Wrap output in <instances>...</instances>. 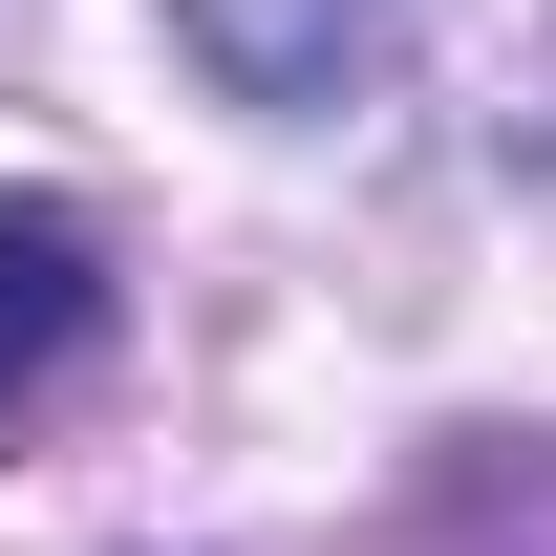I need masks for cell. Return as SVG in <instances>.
<instances>
[{"instance_id":"obj_1","label":"cell","mask_w":556,"mask_h":556,"mask_svg":"<svg viewBox=\"0 0 556 556\" xmlns=\"http://www.w3.org/2000/svg\"><path fill=\"white\" fill-rule=\"evenodd\" d=\"M86 343H108V257H86V214L0 193V428H43V407H65Z\"/></svg>"},{"instance_id":"obj_2","label":"cell","mask_w":556,"mask_h":556,"mask_svg":"<svg viewBox=\"0 0 556 556\" xmlns=\"http://www.w3.org/2000/svg\"><path fill=\"white\" fill-rule=\"evenodd\" d=\"M172 43L236 108H343V65H386V0H172Z\"/></svg>"}]
</instances>
